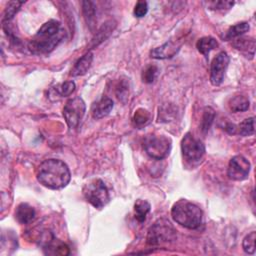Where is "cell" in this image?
Wrapping results in <instances>:
<instances>
[{"label":"cell","instance_id":"4316f807","mask_svg":"<svg viewBox=\"0 0 256 256\" xmlns=\"http://www.w3.org/2000/svg\"><path fill=\"white\" fill-rule=\"evenodd\" d=\"M23 4V2H19V1H12L9 2L5 11H4V17H3V22L4 21H10L14 15L18 12V10L20 9L21 5Z\"/></svg>","mask_w":256,"mask_h":256},{"label":"cell","instance_id":"ac0fdd59","mask_svg":"<svg viewBox=\"0 0 256 256\" xmlns=\"http://www.w3.org/2000/svg\"><path fill=\"white\" fill-rule=\"evenodd\" d=\"M151 206L149 202L146 200L138 199L134 204V211H135V218L138 222H144L146 219V215L149 213Z\"/></svg>","mask_w":256,"mask_h":256},{"label":"cell","instance_id":"7402d4cb","mask_svg":"<svg viewBox=\"0 0 256 256\" xmlns=\"http://www.w3.org/2000/svg\"><path fill=\"white\" fill-rule=\"evenodd\" d=\"M214 118H215V111L211 107H205L203 111L202 120H201V130L204 133L210 129L214 121Z\"/></svg>","mask_w":256,"mask_h":256},{"label":"cell","instance_id":"9c48e42d","mask_svg":"<svg viewBox=\"0 0 256 256\" xmlns=\"http://www.w3.org/2000/svg\"><path fill=\"white\" fill-rule=\"evenodd\" d=\"M229 61V56L224 51L219 52L214 57L210 66V82L212 85L219 86L223 82Z\"/></svg>","mask_w":256,"mask_h":256},{"label":"cell","instance_id":"5b68a950","mask_svg":"<svg viewBox=\"0 0 256 256\" xmlns=\"http://www.w3.org/2000/svg\"><path fill=\"white\" fill-rule=\"evenodd\" d=\"M176 239V230L172 224L161 218L157 220L148 230L147 243L149 245H161L164 243H170Z\"/></svg>","mask_w":256,"mask_h":256},{"label":"cell","instance_id":"3957f363","mask_svg":"<svg viewBox=\"0 0 256 256\" xmlns=\"http://www.w3.org/2000/svg\"><path fill=\"white\" fill-rule=\"evenodd\" d=\"M173 220L187 229H197L203 219V212L196 204L181 199L175 202L171 209Z\"/></svg>","mask_w":256,"mask_h":256},{"label":"cell","instance_id":"603a6c76","mask_svg":"<svg viewBox=\"0 0 256 256\" xmlns=\"http://www.w3.org/2000/svg\"><path fill=\"white\" fill-rule=\"evenodd\" d=\"M255 131V118L250 117L243 120L239 124V133L242 136H250L254 134Z\"/></svg>","mask_w":256,"mask_h":256},{"label":"cell","instance_id":"4fadbf2b","mask_svg":"<svg viewBox=\"0 0 256 256\" xmlns=\"http://www.w3.org/2000/svg\"><path fill=\"white\" fill-rule=\"evenodd\" d=\"M35 217V210L27 203H21L17 206L15 211L16 220L21 224H27Z\"/></svg>","mask_w":256,"mask_h":256},{"label":"cell","instance_id":"f1b7e54d","mask_svg":"<svg viewBox=\"0 0 256 256\" xmlns=\"http://www.w3.org/2000/svg\"><path fill=\"white\" fill-rule=\"evenodd\" d=\"M149 113L145 110V109H138L137 111H135V114H134V122H135V125L137 126H142V125H145L146 123H147L149 121Z\"/></svg>","mask_w":256,"mask_h":256},{"label":"cell","instance_id":"ba28073f","mask_svg":"<svg viewBox=\"0 0 256 256\" xmlns=\"http://www.w3.org/2000/svg\"><path fill=\"white\" fill-rule=\"evenodd\" d=\"M181 151L187 160L199 161L205 154V146L200 139L196 138L191 133H187L182 138Z\"/></svg>","mask_w":256,"mask_h":256},{"label":"cell","instance_id":"f546056e","mask_svg":"<svg viewBox=\"0 0 256 256\" xmlns=\"http://www.w3.org/2000/svg\"><path fill=\"white\" fill-rule=\"evenodd\" d=\"M234 5L233 1H223V0H220V1H211L208 2V6L211 9H215V10H223V9H229Z\"/></svg>","mask_w":256,"mask_h":256},{"label":"cell","instance_id":"7a4b0ae2","mask_svg":"<svg viewBox=\"0 0 256 256\" xmlns=\"http://www.w3.org/2000/svg\"><path fill=\"white\" fill-rule=\"evenodd\" d=\"M64 31L57 20L45 22L28 44L29 50L34 54H46L51 52L61 42Z\"/></svg>","mask_w":256,"mask_h":256},{"label":"cell","instance_id":"30bf717a","mask_svg":"<svg viewBox=\"0 0 256 256\" xmlns=\"http://www.w3.org/2000/svg\"><path fill=\"white\" fill-rule=\"evenodd\" d=\"M250 168V162L244 156L236 155L229 161L227 174L231 180L242 181L248 177Z\"/></svg>","mask_w":256,"mask_h":256},{"label":"cell","instance_id":"484cf974","mask_svg":"<svg viewBox=\"0 0 256 256\" xmlns=\"http://www.w3.org/2000/svg\"><path fill=\"white\" fill-rule=\"evenodd\" d=\"M255 239H256V233L255 231L250 232L248 235L245 236L242 242L243 250L247 254H254L255 252Z\"/></svg>","mask_w":256,"mask_h":256},{"label":"cell","instance_id":"8fae6325","mask_svg":"<svg viewBox=\"0 0 256 256\" xmlns=\"http://www.w3.org/2000/svg\"><path fill=\"white\" fill-rule=\"evenodd\" d=\"M113 109V101L109 97H102L97 102H95L92 106L91 113L93 118L101 119L107 116Z\"/></svg>","mask_w":256,"mask_h":256},{"label":"cell","instance_id":"2e32d148","mask_svg":"<svg viewBox=\"0 0 256 256\" xmlns=\"http://www.w3.org/2000/svg\"><path fill=\"white\" fill-rule=\"evenodd\" d=\"M218 46V42L215 38L211 37V36H205V37L200 38L196 43V48L198 51L203 54L206 58L208 57L210 51L215 49Z\"/></svg>","mask_w":256,"mask_h":256},{"label":"cell","instance_id":"e0dca14e","mask_svg":"<svg viewBox=\"0 0 256 256\" xmlns=\"http://www.w3.org/2000/svg\"><path fill=\"white\" fill-rule=\"evenodd\" d=\"M114 28H115V24L112 20L104 23L101 26V28L96 32L95 37L93 38V46H97L99 43L104 41L108 36L112 33Z\"/></svg>","mask_w":256,"mask_h":256},{"label":"cell","instance_id":"8992f818","mask_svg":"<svg viewBox=\"0 0 256 256\" xmlns=\"http://www.w3.org/2000/svg\"><path fill=\"white\" fill-rule=\"evenodd\" d=\"M83 195L85 199L97 209L103 208L108 202L109 192L101 179H94L83 187Z\"/></svg>","mask_w":256,"mask_h":256},{"label":"cell","instance_id":"83f0119b","mask_svg":"<svg viewBox=\"0 0 256 256\" xmlns=\"http://www.w3.org/2000/svg\"><path fill=\"white\" fill-rule=\"evenodd\" d=\"M75 83L73 81H66L62 84H60L58 87H57V92L60 94V96L62 97H67V96H70L73 92L75 91Z\"/></svg>","mask_w":256,"mask_h":256},{"label":"cell","instance_id":"52a82bcc","mask_svg":"<svg viewBox=\"0 0 256 256\" xmlns=\"http://www.w3.org/2000/svg\"><path fill=\"white\" fill-rule=\"evenodd\" d=\"M85 110L86 105L81 97H74L66 102L63 108V116L70 129H74L79 125Z\"/></svg>","mask_w":256,"mask_h":256},{"label":"cell","instance_id":"d6986e66","mask_svg":"<svg viewBox=\"0 0 256 256\" xmlns=\"http://www.w3.org/2000/svg\"><path fill=\"white\" fill-rule=\"evenodd\" d=\"M229 108L232 112L246 111L249 108V100L245 96L238 95L230 99Z\"/></svg>","mask_w":256,"mask_h":256},{"label":"cell","instance_id":"4dcf8cb0","mask_svg":"<svg viewBox=\"0 0 256 256\" xmlns=\"http://www.w3.org/2000/svg\"><path fill=\"white\" fill-rule=\"evenodd\" d=\"M134 15L136 17H143L148 12V4L146 1H138L134 7Z\"/></svg>","mask_w":256,"mask_h":256},{"label":"cell","instance_id":"d4e9b609","mask_svg":"<svg viewBox=\"0 0 256 256\" xmlns=\"http://www.w3.org/2000/svg\"><path fill=\"white\" fill-rule=\"evenodd\" d=\"M82 7H83V14L87 23H89V25H93L92 23H94L95 21V11H96L94 3L91 1H84L82 2Z\"/></svg>","mask_w":256,"mask_h":256},{"label":"cell","instance_id":"9a60e30c","mask_svg":"<svg viewBox=\"0 0 256 256\" xmlns=\"http://www.w3.org/2000/svg\"><path fill=\"white\" fill-rule=\"evenodd\" d=\"M44 246V249L46 250L45 253L46 254H50V255H68L70 253L69 251V247L62 241L55 239V237H53L49 242H47Z\"/></svg>","mask_w":256,"mask_h":256},{"label":"cell","instance_id":"cb8c5ba5","mask_svg":"<svg viewBox=\"0 0 256 256\" xmlns=\"http://www.w3.org/2000/svg\"><path fill=\"white\" fill-rule=\"evenodd\" d=\"M158 75V67L155 65H149L142 72V80L145 83H152Z\"/></svg>","mask_w":256,"mask_h":256},{"label":"cell","instance_id":"277c9868","mask_svg":"<svg viewBox=\"0 0 256 256\" xmlns=\"http://www.w3.org/2000/svg\"><path fill=\"white\" fill-rule=\"evenodd\" d=\"M143 147L151 158L162 160L166 158L171 151V140L164 135L150 134L144 138Z\"/></svg>","mask_w":256,"mask_h":256},{"label":"cell","instance_id":"7c38bea8","mask_svg":"<svg viewBox=\"0 0 256 256\" xmlns=\"http://www.w3.org/2000/svg\"><path fill=\"white\" fill-rule=\"evenodd\" d=\"M93 61V53L91 51H88L86 54H84L81 58L77 60V62L73 66L70 75L71 76H81L84 75L85 73L89 70L91 64Z\"/></svg>","mask_w":256,"mask_h":256},{"label":"cell","instance_id":"5bb4252c","mask_svg":"<svg viewBox=\"0 0 256 256\" xmlns=\"http://www.w3.org/2000/svg\"><path fill=\"white\" fill-rule=\"evenodd\" d=\"M178 47L173 42H166L160 47H157L151 51V57L156 59H166L173 57L177 51Z\"/></svg>","mask_w":256,"mask_h":256},{"label":"cell","instance_id":"44dd1931","mask_svg":"<svg viewBox=\"0 0 256 256\" xmlns=\"http://www.w3.org/2000/svg\"><path fill=\"white\" fill-rule=\"evenodd\" d=\"M234 47L242 52H248L251 58L254 56L255 41L253 38H239L234 42Z\"/></svg>","mask_w":256,"mask_h":256},{"label":"cell","instance_id":"ffe728a7","mask_svg":"<svg viewBox=\"0 0 256 256\" xmlns=\"http://www.w3.org/2000/svg\"><path fill=\"white\" fill-rule=\"evenodd\" d=\"M250 26L247 22H240V23H237L233 26H231L226 34H225V39L226 40H231V39H234V38H237L239 37V36L243 35L244 33H246L248 30H249Z\"/></svg>","mask_w":256,"mask_h":256},{"label":"cell","instance_id":"6da1fadb","mask_svg":"<svg viewBox=\"0 0 256 256\" xmlns=\"http://www.w3.org/2000/svg\"><path fill=\"white\" fill-rule=\"evenodd\" d=\"M36 177L43 186L58 190L69 183L71 174L68 166L62 160L47 159L38 166Z\"/></svg>","mask_w":256,"mask_h":256}]
</instances>
